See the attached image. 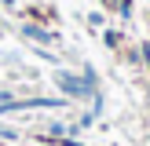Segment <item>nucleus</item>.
Wrapping results in <instances>:
<instances>
[{
	"label": "nucleus",
	"mask_w": 150,
	"mask_h": 146,
	"mask_svg": "<svg viewBox=\"0 0 150 146\" xmlns=\"http://www.w3.org/2000/svg\"><path fill=\"white\" fill-rule=\"evenodd\" d=\"M62 88L66 91H88V84H77V80H70V77H62Z\"/></svg>",
	"instance_id": "1"
}]
</instances>
